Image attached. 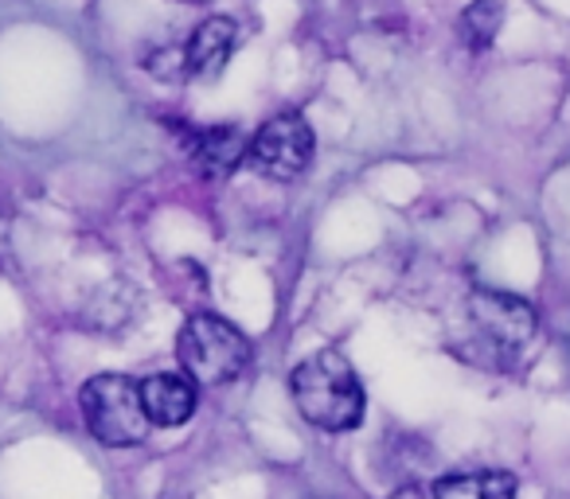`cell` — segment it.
Masks as SVG:
<instances>
[{"mask_svg":"<svg viewBox=\"0 0 570 499\" xmlns=\"http://www.w3.org/2000/svg\"><path fill=\"white\" fill-rule=\"evenodd\" d=\"M289 390H294L302 418L317 429H328V433L356 429L364 418V387H360L348 359L333 348L297 363L289 375Z\"/></svg>","mask_w":570,"mask_h":499,"instance_id":"1","label":"cell"},{"mask_svg":"<svg viewBox=\"0 0 570 499\" xmlns=\"http://www.w3.org/2000/svg\"><path fill=\"white\" fill-rule=\"evenodd\" d=\"M535 336V309L508 293H473L465 301V332L469 359L484 367H508Z\"/></svg>","mask_w":570,"mask_h":499,"instance_id":"2","label":"cell"},{"mask_svg":"<svg viewBox=\"0 0 570 499\" xmlns=\"http://www.w3.org/2000/svg\"><path fill=\"white\" fill-rule=\"evenodd\" d=\"M176 356H180V367L196 382L223 387V382H235L250 367V340L230 320L196 312L176 336Z\"/></svg>","mask_w":570,"mask_h":499,"instance_id":"3","label":"cell"},{"mask_svg":"<svg viewBox=\"0 0 570 499\" xmlns=\"http://www.w3.org/2000/svg\"><path fill=\"white\" fill-rule=\"evenodd\" d=\"M79 406L90 433L114 449L145 441L153 426L141 402V382H134L129 375H95L90 382H82Z\"/></svg>","mask_w":570,"mask_h":499,"instance_id":"4","label":"cell"},{"mask_svg":"<svg viewBox=\"0 0 570 499\" xmlns=\"http://www.w3.org/2000/svg\"><path fill=\"white\" fill-rule=\"evenodd\" d=\"M309 157H313V129L297 113L269 118L254 133V141L246 144V160L262 176H269V180H294V176H302L309 168Z\"/></svg>","mask_w":570,"mask_h":499,"instance_id":"5","label":"cell"},{"mask_svg":"<svg viewBox=\"0 0 570 499\" xmlns=\"http://www.w3.org/2000/svg\"><path fill=\"white\" fill-rule=\"evenodd\" d=\"M238 28L227 17H212L191 32V40L180 51V74L184 79H215L227 67L230 51H235Z\"/></svg>","mask_w":570,"mask_h":499,"instance_id":"6","label":"cell"},{"mask_svg":"<svg viewBox=\"0 0 570 499\" xmlns=\"http://www.w3.org/2000/svg\"><path fill=\"white\" fill-rule=\"evenodd\" d=\"M141 402L153 426H184L196 413V379L188 371H157L141 382Z\"/></svg>","mask_w":570,"mask_h":499,"instance_id":"7","label":"cell"},{"mask_svg":"<svg viewBox=\"0 0 570 499\" xmlns=\"http://www.w3.org/2000/svg\"><path fill=\"white\" fill-rule=\"evenodd\" d=\"M246 137L235 126H207L188 137V152L207 176H227L246 157Z\"/></svg>","mask_w":570,"mask_h":499,"instance_id":"8","label":"cell"},{"mask_svg":"<svg viewBox=\"0 0 570 499\" xmlns=\"http://www.w3.org/2000/svg\"><path fill=\"white\" fill-rule=\"evenodd\" d=\"M434 496L445 499H504L515 496V480L500 468H476V472L442 476L434 483Z\"/></svg>","mask_w":570,"mask_h":499,"instance_id":"9","label":"cell"},{"mask_svg":"<svg viewBox=\"0 0 570 499\" xmlns=\"http://www.w3.org/2000/svg\"><path fill=\"white\" fill-rule=\"evenodd\" d=\"M500 24H504V9H500V0H473L465 12H461V40H465V48L473 51H484L492 40H497Z\"/></svg>","mask_w":570,"mask_h":499,"instance_id":"10","label":"cell"}]
</instances>
